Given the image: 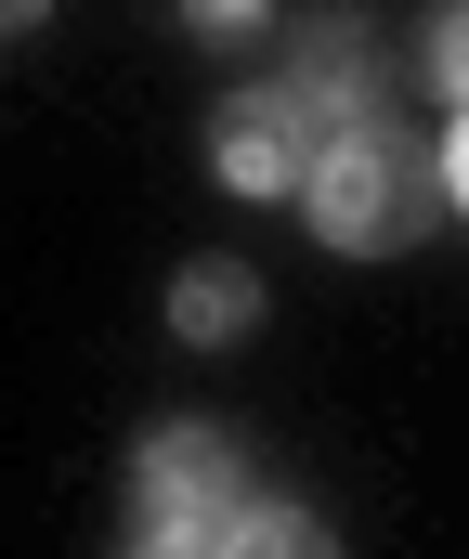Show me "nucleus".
I'll list each match as a JSON object with an SVG mask.
<instances>
[{
	"instance_id": "1",
	"label": "nucleus",
	"mask_w": 469,
	"mask_h": 559,
	"mask_svg": "<svg viewBox=\"0 0 469 559\" xmlns=\"http://www.w3.org/2000/svg\"><path fill=\"white\" fill-rule=\"evenodd\" d=\"M444 209H457V195H444V156H431L418 131H391V118L339 131L326 156H313V182H301V222L339 248V261H404Z\"/></svg>"
},
{
	"instance_id": "4",
	"label": "nucleus",
	"mask_w": 469,
	"mask_h": 559,
	"mask_svg": "<svg viewBox=\"0 0 469 559\" xmlns=\"http://www.w3.org/2000/svg\"><path fill=\"white\" fill-rule=\"evenodd\" d=\"M209 559H339V534H326L313 508H288V495H248V508L209 534Z\"/></svg>"
},
{
	"instance_id": "6",
	"label": "nucleus",
	"mask_w": 469,
	"mask_h": 559,
	"mask_svg": "<svg viewBox=\"0 0 469 559\" xmlns=\"http://www.w3.org/2000/svg\"><path fill=\"white\" fill-rule=\"evenodd\" d=\"M131 559H209V534H169V521H144V547Z\"/></svg>"
},
{
	"instance_id": "2",
	"label": "nucleus",
	"mask_w": 469,
	"mask_h": 559,
	"mask_svg": "<svg viewBox=\"0 0 469 559\" xmlns=\"http://www.w3.org/2000/svg\"><path fill=\"white\" fill-rule=\"evenodd\" d=\"M131 495H144V521H169V534H222V521L248 508V455H235L222 429L169 417V429H144V455H131Z\"/></svg>"
},
{
	"instance_id": "5",
	"label": "nucleus",
	"mask_w": 469,
	"mask_h": 559,
	"mask_svg": "<svg viewBox=\"0 0 469 559\" xmlns=\"http://www.w3.org/2000/svg\"><path fill=\"white\" fill-rule=\"evenodd\" d=\"M431 79H444V105L469 118V13H431Z\"/></svg>"
},
{
	"instance_id": "7",
	"label": "nucleus",
	"mask_w": 469,
	"mask_h": 559,
	"mask_svg": "<svg viewBox=\"0 0 469 559\" xmlns=\"http://www.w3.org/2000/svg\"><path fill=\"white\" fill-rule=\"evenodd\" d=\"M444 195L469 209V118H457V143H444Z\"/></svg>"
},
{
	"instance_id": "3",
	"label": "nucleus",
	"mask_w": 469,
	"mask_h": 559,
	"mask_svg": "<svg viewBox=\"0 0 469 559\" xmlns=\"http://www.w3.org/2000/svg\"><path fill=\"white\" fill-rule=\"evenodd\" d=\"M248 325H261V274H248V261H183V274H169V338L222 352V338H248Z\"/></svg>"
}]
</instances>
